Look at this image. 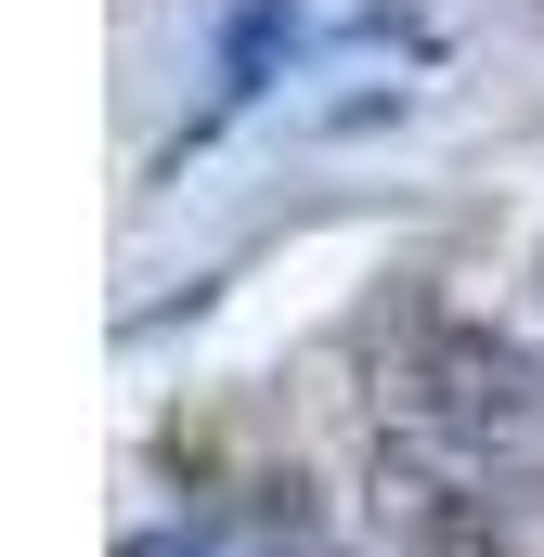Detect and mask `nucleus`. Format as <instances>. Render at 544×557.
Here are the masks:
<instances>
[{"label": "nucleus", "mask_w": 544, "mask_h": 557, "mask_svg": "<svg viewBox=\"0 0 544 557\" xmlns=\"http://www.w3.org/2000/svg\"><path fill=\"white\" fill-rule=\"evenodd\" d=\"M403 428L441 441V454H506V441L544 428V389L506 337H428L415 376H403Z\"/></svg>", "instance_id": "f257e3e1"}]
</instances>
